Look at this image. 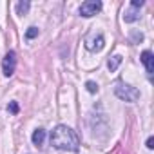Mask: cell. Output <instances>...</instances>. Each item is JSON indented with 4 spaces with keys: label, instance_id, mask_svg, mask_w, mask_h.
<instances>
[{
    "label": "cell",
    "instance_id": "5",
    "mask_svg": "<svg viewBox=\"0 0 154 154\" xmlns=\"http://www.w3.org/2000/svg\"><path fill=\"white\" fill-rule=\"evenodd\" d=\"M103 45H105V40H103V36L102 35H96V33H91L87 38H85V47L89 49V51H102L103 49Z\"/></svg>",
    "mask_w": 154,
    "mask_h": 154
},
{
    "label": "cell",
    "instance_id": "10",
    "mask_svg": "<svg viewBox=\"0 0 154 154\" xmlns=\"http://www.w3.org/2000/svg\"><path fill=\"white\" fill-rule=\"evenodd\" d=\"M29 6H31L29 2H18V4H17V13H18V15H26V13L29 11Z\"/></svg>",
    "mask_w": 154,
    "mask_h": 154
},
{
    "label": "cell",
    "instance_id": "11",
    "mask_svg": "<svg viewBox=\"0 0 154 154\" xmlns=\"http://www.w3.org/2000/svg\"><path fill=\"white\" fill-rule=\"evenodd\" d=\"M36 36H38V27L33 26V27H29V29L26 31V38H27V40H33V38H36Z\"/></svg>",
    "mask_w": 154,
    "mask_h": 154
},
{
    "label": "cell",
    "instance_id": "15",
    "mask_svg": "<svg viewBox=\"0 0 154 154\" xmlns=\"http://www.w3.org/2000/svg\"><path fill=\"white\" fill-rule=\"evenodd\" d=\"M143 4H145L143 0H132V2H131V8H134V9H136V8H141Z\"/></svg>",
    "mask_w": 154,
    "mask_h": 154
},
{
    "label": "cell",
    "instance_id": "4",
    "mask_svg": "<svg viewBox=\"0 0 154 154\" xmlns=\"http://www.w3.org/2000/svg\"><path fill=\"white\" fill-rule=\"evenodd\" d=\"M100 9H102V2H100V0H87V2H84V4L80 6L78 11H80L82 17L89 18V17H94Z\"/></svg>",
    "mask_w": 154,
    "mask_h": 154
},
{
    "label": "cell",
    "instance_id": "13",
    "mask_svg": "<svg viewBox=\"0 0 154 154\" xmlns=\"http://www.w3.org/2000/svg\"><path fill=\"white\" fill-rule=\"evenodd\" d=\"M131 40H132V44H140L143 40V35L141 33H132L131 35Z\"/></svg>",
    "mask_w": 154,
    "mask_h": 154
},
{
    "label": "cell",
    "instance_id": "16",
    "mask_svg": "<svg viewBox=\"0 0 154 154\" xmlns=\"http://www.w3.org/2000/svg\"><path fill=\"white\" fill-rule=\"evenodd\" d=\"M147 149H154V138H152V136L147 140Z\"/></svg>",
    "mask_w": 154,
    "mask_h": 154
},
{
    "label": "cell",
    "instance_id": "2",
    "mask_svg": "<svg viewBox=\"0 0 154 154\" xmlns=\"http://www.w3.org/2000/svg\"><path fill=\"white\" fill-rule=\"evenodd\" d=\"M114 94L123 100V102H129V103H134L140 100V91L129 84H123V82H118L116 87H114Z\"/></svg>",
    "mask_w": 154,
    "mask_h": 154
},
{
    "label": "cell",
    "instance_id": "7",
    "mask_svg": "<svg viewBox=\"0 0 154 154\" xmlns=\"http://www.w3.org/2000/svg\"><path fill=\"white\" fill-rule=\"evenodd\" d=\"M140 18V13L134 9V8H129L125 13H123V22H127V24H131V22H136Z\"/></svg>",
    "mask_w": 154,
    "mask_h": 154
},
{
    "label": "cell",
    "instance_id": "3",
    "mask_svg": "<svg viewBox=\"0 0 154 154\" xmlns=\"http://www.w3.org/2000/svg\"><path fill=\"white\" fill-rule=\"evenodd\" d=\"M15 69H17V53L9 51L4 56V60H2V74L6 76V78H9V76H13Z\"/></svg>",
    "mask_w": 154,
    "mask_h": 154
},
{
    "label": "cell",
    "instance_id": "12",
    "mask_svg": "<svg viewBox=\"0 0 154 154\" xmlns=\"http://www.w3.org/2000/svg\"><path fill=\"white\" fill-rule=\"evenodd\" d=\"M85 87H87V91H89V93H98V84H96V82H93V80H89V82L85 84Z\"/></svg>",
    "mask_w": 154,
    "mask_h": 154
},
{
    "label": "cell",
    "instance_id": "14",
    "mask_svg": "<svg viewBox=\"0 0 154 154\" xmlns=\"http://www.w3.org/2000/svg\"><path fill=\"white\" fill-rule=\"evenodd\" d=\"M8 111L13 112V114H17V112H18V103H17V102H11V103L8 105Z\"/></svg>",
    "mask_w": 154,
    "mask_h": 154
},
{
    "label": "cell",
    "instance_id": "9",
    "mask_svg": "<svg viewBox=\"0 0 154 154\" xmlns=\"http://www.w3.org/2000/svg\"><path fill=\"white\" fill-rule=\"evenodd\" d=\"M31 140H33V143L35 145H42L44 143V140H45V131L44 129H36L35 132H33V136H31Z\"/></svg>",
    "mask_w": 154,
    "mask_h": 154
},
{
    "label": "cell",
    "instance_id": "1",
    "mask_svg": "<svg viewBox=\"0 0 154 154\" xmlns=\"http://www.w3.org/2000/svg\"><path fill=\"white\" fill-rule=\"evenodd\" d=\"M51 145L58 150H69L74 152L80 147V138L71 127L67 125H56L51 132Z\"/></svg>",
    "mask_w": 154,
    "mask_h": 154
},
{
    "label": "cell",
    "instance_id": "6",
    "mask_svg": "<svg viewBox=\"0 0 154 154\" xmlns=\"http://www.w3.org/2000/svg\"><path fill=\"white\" fill-rule=\"evenodd\" d=\"M140 60H141V63L145 65L147 74H149V76H152V72H154V56H152V53H150V51H143Z\"/></svg>",
    "mask_w": 154,
    "mask_h": 154
},
{
    "label": "cell",
    "instance_id": "8",
    "mask_svg": "<svg viewBox=\"0 0 154 154\" xmlns=\"http://www.w3.org/2000/svg\"><path fill=\"white\" fill-rule=\"evenodd\" d=\"M123 62V58H122V54H114L112 58H109V63H107V67H109V71L111 72H114L118 67H120V63Z\"/></svg>",
    "mask_w": 154,
    "mask_h": 154
}]
</instances>
